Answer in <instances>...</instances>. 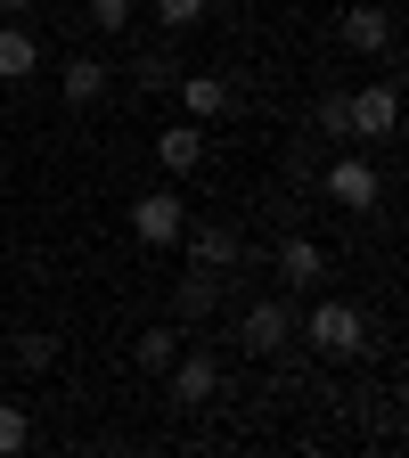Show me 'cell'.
<instances>
[{"mask_svg":"<svg viewBox=\"0 0 409 458\" xmlns=\"http://www.w3.org/2000/svg\"><path fill=\"white\" fill-rule=\"evenodd\" d=\"M25 74H41V41H33V25H0V82H25Z\"/></svg>","mask_w":409,"mask_h":458,"instance_id":"obj_14","label":"cell"},{"mask_svg":"<svg viewBox=\"0 0 409 458\" xmlns=\"http://www.w3.org/2000/svg\"><path fill=\"white\" fill-rule=\"evenodd\" d=\"M156 164H164V181L197 172V164H205V123H164V131H156Z\"/></svg>","mask_w":409,"mask_h":458,"instance_id":"obj_10","label":"cell"},{"mask_svg":"<svg viewBox=\"0 0 409 458\" xmlns=\"http://www.w3.org/2000/svg\"><path fill=\"white\" fill-rule=\"evenodd\" d=\"M238 352H254V360H286V344H295V303L286 295H262V303H246L238 311Z\"/></svg>","mask_w":409,"mask_h":458,"instance_id":"obj_2","label":"cell"},{"mask_svg":"<svg viewBox=\"0 0 409 458\" xmlns=\"http://www.w3.org/2000/svg\"><path fill=\"white\" fill-rule=\"evenodd\" d=\"M221 385H229V369L213 360V352H172V369H164V401H172V410H213V401H221Z\"/></svg>","mask_w":409,"mask_h":458,"instance_id":"obj_3","label":"cell"},{"mask_svg":"<svg viewBox=\"0 0 409 458\" xmlns=\"http://www.w3.org/2000/svg\"><path fill=\"white\" fill-rule=\"evenodd\" d=\"M311 131L320 140H353V123H344V90H320L311 98Z\"/></svg>","mask_w":409,"mask_h":458,"instance_id":"obj_18","label":"cell"},{"mask_svg":"<svg viewBox=\"0 0 409 458\" xmlns=\"http://www.w3.org/2000/svg\"><path fill=\"white\" fill-rule=\"evenodd\" d=\"M172 98L189 106V123H221V114H238V82H221V74H189V66H181V82H172Z\"/></svg>","mask_w":409,"mask_h":458,"instance_id":"obj_8","label":"cell"},{"mask_svg":"<svg viewBox=\"0 0 409 458\" xmlns=\"http://www.w3.org/2000/svg\"><path fill=\"white\" fill-rule=\"evenodd\" d=\"M172 352H181V327H148V335L132 344V360H140L148 377H164V369H172Z\"/></svg>","mask_w":409,"mask_h":458,"instance_id":"obj_16","label":"cell"},{"mask_svg":"<svg viewBox=\"0 0 409 458\" xmlns=\"http://www.w3.org/2000/svg\"><path fill=\"white\" fill-rule=\"evenodd\" d=\"M132 82L140 90H172V82H181V57H172V49H140L132 57Z\"/></svg>","mask_w":409,"mask_h":458,"instance_id":"obj_15","label":"cell"},{"mask_svg":"<svg viewBox=\"0 0 409 458\" xmlns=\"http://www.w3.org/2000/svg\"><path fill=\"white\" fill-rule=\"evenodd\" d=\"M213 311H221V278H213V270H189L181 295H172V319H181V327H205Z\"/></svg>","mask_w":409,"mask_h":458,"instance_id":"obj_12","label":"cell"},{"mask_svg":"<svg viewBox=\"0 0 409 458\" xmlns=\"http://www.w3.org/2000/svg\"><path fill=\"white\" fill-rule=\"evenodd\" d=\"M17 450H33V418L17 401H0V458H17Z\"/></svg>","mask_w":409,"mask_h":458,"instance_id":"obj_19","label":"cell"},{"mask_svg":"<svg viewBox=\"0 0 409 458\" xmlns=\"http://www.w3.org/2000/svg\"><path fill=\"white\" fill-rule=\"evenodd\" d=\"M295 335L311 344L320 360H361L369 344H377V335H369V319H361V303H336V295H328V303H311V311L295 319Z\"/></svg>","mask_w":409,"mask_h":458,"instance_id":"obj_1","label":"cell"},{"mask_svg":"<svg viewBox=\"0 0 409 458\" xmlns=\"http://www.w3.org/2000/svg\"><path fill=\"white\" fill-rule=\"evenodd\" d=\"M17 369H25V377L57 369V335H49V327H25V335H17Z\"/></svg>","mask_w":409,"mask_h":458,"instance_id":"obj_17","label":"cell"},{"mask_svg":"<svg viewBox=\"0 0 409 458\" xmlns=\"http://www.w3.org/2000/svg\"><path fill=\"white\" fill-rule=\"evenodd\" d=\"M82 17H90L98 33H124V25H132V0H82Z\"/></svg>","mask_w":409,"mask_h":458,"instance_id":"obj_21","label":"cell"},{"mask_svg":"<svg viewBox=\"0 0 409 458\" xmlns=\"http://www.w3.org/2000/svg\"><path fill=\"white\" fill-rule=\"evenodd\" d=\"M25 9H33V0H0V17H25Z\"/></svg>","mask_w":409,"mask_h":458,"instance_id":"obj_22","label":"cell"},{"mask_svg":"<svg viewBox=\"0 0 409 458\" xmlns=\"http://www.w3.org/2000/svg\"><path fill=\"white\" fill-rule=\"evenodd\" d=\"M336 41L353 57H385L393 49V9H377V0H353V9L336 17Z\"/></svg>","mask_w":409,"mask_h":458,"instance_id":"obj_7","label":"cell"},{"mask_svg":"<svg viewBox=\"0 0 409 458\" xmlns=\"http://www.w3.org/2000/svg\"><path fill=\"white\" fill-rule=\"evenodd\" d=\"M181 229H189V205H181V189H148V197H132V238L140 246H181Z\"/></svg>","mask_w":409,"mask_h":458,"instance_id":"obj_4","label":"cell"},{"mask_svg":"<svg viewBox=\"0 0 409 458\" xmlns=\"http://www.w3.org/2000/svg\"><path fill=\"white\" fill-rule=\"evenodd\" d=\"M213 9V0H156V17H164V33H189L197 17Z\"/></svg>","mask_w":409,"mask_h":458,"instance_id":"obj_20","label":"cell"},{"mask_svg":"<svg viewBox=\"0 0 409 458\" xmlns=\"http://www.w3.org/2000/svg\"><path fill=\"white\" fill-rule=\"evenodd\" d=\"M344 123H353V140H393V123H401V90H393V82L353 90V98H344Z\"/></svg>","mask_w":409,"mask_h":458,"instance_id":"obj_6","label":"cell"},{"mask_svg":"<svg viewBox=\"0 0 409 458\" xmlns=\"http://www.w3.org/2000/svg\"><path fill=\"white\" fill-rule=\"evenodd\" d=\"M320 189H328L344 213H377V205H385V181H377L369 156H336V164L320 172Z\"/></svg>","mask_w":409,"mask_h":458,"instance_id":"obj_5","label":"cell"},{"mask_svg":"<svg viewBox=\"0 0 409 458\" xmlns=\"http://www.w3.org/2000/svg\"><path fill=\"white\" fill-rule=\"evenodd\" d=\"M107 82H115V66H98V57H66V66H57V90H66V106H98Z\"/></svg>","mask_w":409,"mask_h":458,"instance_id":"obj_13","label":"cell"},{"mask_svg":"<svg viewBox=\"0 0 409 458\" xmlns=\"http://www.w3.org/2000/svg\"><path fill=\"white\" fill-rule=\"evenodd\" d=\"M270 270H278V278H286V286L303 295V286H320V278H328V254H320V238H278Z\"/></svg>","mask_w":409,"mask_h":458,"instance_id":"obj_11","label":"cell"},{"mask_svg":"<svg viewBox=\"0 0 409 458\" xmlns=\"http://www.w3.org/2000/svg\"><path fill=\"white\" fill-rule=\"evenodd\" d=\"M181 238H189V262H197V270H213V278H229V270L246 262L238 229H221V221H197V229H181Z\"/></svg>","mask_w":409,"mask_h":458,"instance_id":"obj_9","label":"cell"}]
</instances>
